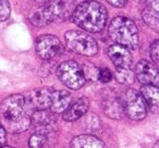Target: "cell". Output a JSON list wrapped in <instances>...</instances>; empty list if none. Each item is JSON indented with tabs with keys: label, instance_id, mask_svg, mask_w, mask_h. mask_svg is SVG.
Returning <instances> with one entry per match:
<instances>
[{
	"label": "cell",
	"instance_id": "ac0fdd59",
	"mask_svg": "<svg viewBox=\"0 0 159 148\" xmlns=\"http://www.w3.org/2000/svg\"><path fill=\"white\" fill-rule=\"evenodd\" d=\"M32 120L38 126H49L56 123L57 114L53 111H49L48 108L36 109V111L32 115Z\"/></svg>",
	"mask_w": 159,
	"mask_h": 148
},
{
	"label": "cell",
	"instance_id": "ba28073f",
	"mask_svg": "<svg viewBox=\"0 0 159 148\" xmlns=\"http://www.w3.org/2000/svg\"><path fill=\"white\" fill-rule=\"evenodd\" d=\"M25 98L20 94L10 95L1 102V112L5 120H16L24 113Z\"/></svg>",
	"mask_w": 159,
	"mask_h": 148
},
{
	"label": "cell",
	"instance_id": "3957f363",
	"mask_svg": "<svg viewBox=\"0 0 159 148\" xmlns=\"http://www.w3.org/2000/svg\"><path fill=\"white\" fill-rule=\"evenodd\" d=\"M66 46L73 52L82 56H95L98 52V45L89 33L83 31H68L64 34Z\"/></svg>",
	"mask_w": 159,
	"mask_h": 148
},
{
	"label": "cell",
	"instance_id": "f546056e",
	"mask_svg": "<svg viewBox=\"0 0 159 148\" xmlns=\"http://www.w3.org/2000/svg\"><path fill=\"white\" fill-rule=\"evenodd\" d=\"M81 1H87V0H81Z\"/></svg>",
	"mask_w": 159,
	"mask_h": 148
},
{
	"label": "cell",
	"instance_id": "8fae6325",
	"mask_svg": "<svg viewBox=\"0 0 159 148\" xmlns=\"http://www.w3.org/2000/svg\"><path fill=\"white\" fill-rule=\"evenodd\" d=\"M108 56L116 68H130L132 64V55L128 48L121 45H112L108 48Z\"/></svg>",
	"mask_w": 159,
	"mask_h": 148
},
{
	"label": "cell",
	"instance_id": "d6986e66",
	"mask_svg": "<svg viewBox=\"0 0 159 148\" xmlns=\"http://www.w3.org/2000/svg\"><path fill=\"white\" fill-rule=\"evenodd\" d=\"M29 20H30V22L36 27H44L52 22L50 19V16H49L48 11H47V9L45 8L44 5L40 6L38 9L34 10V11L30 14Z\"/></svg>",
	"mask_w": 159,
	"mask_h": 148
},
{
	"label": "cell",
	"instance_id": "d4e9b609",
	"mask_svg": "<svg viewBox=\"0 0 159 148\" xmlns=\"http://www.w3.org/2000/svg\"><path fill=\"white\" fill-rule=\"evenodd\" d=\"M158 47H159V42L158 40H155L154 43H152V45H150V57H152V61H154V63L158 64L159 63V52H158Z\"/></svg>",
	"mask_w": 159,
	"mask_h": 148
},
{
	"label": "cell",
	"instance_id": "30bf717a",
	"mask_svg": "<svg viewBox=\"0 0 159 148\" xmlns=\"http://www.w3.org/2000/svg\"><path fill=\"white\" fill-rule=\"evenodd\" d=\"M53 89L50 87L35 88L27 96V102L35 109H47L50 107Z\"/></svg>",
	"mask_w": 159,
	"mask_h": 148
},
{
	"label": "cell",
	"instance_id": "7c38bea8",
	"mask_svg": "<svg viewBox=\"0 0 159 148\" xmlns=\"http://www.w3.org/2000/svg\"><path fill=\"white\" fill-rule=\"evenodd\" d=\"M89 99L86 97H80L73 104L71 102L68 108L62 112L63 113V119L69 122L75 121V120L80 119V118L83 117L86 113V111L89 110Z\"/></svg>",
	"mask_w": 159,
	"mask_h": 148
},
{
	"label": "cell",
	"instance_id": "4fadbf2b",
	"mask_svg": "<svg viewBox=\"0 0 159 148\" xmlns=\"http://www.w3.org/2000/svg\"><path fill=\"white\" fill-rule=\"evenodd\" d=\"M102 110L111 119H120L124 114L122 99L115 95H108L102 100Z\"/></svg>",
	"mask_w": 159,
	"mask_h": 148
},
{
	"label": "cell",
	"instance_id": "9c48e42d",
	"mask_svg": "<svg viewBox=\"0 0 159 148\" xmlns=\"http://www.w3.org/2000/svg\"><path fill=\"white\" fill-rule=\"evenodd\" d=\"M158 69L146 60H141L135 65V78L143 85H158Z\"/></svg>",
	"mask_w": 159,
	"mask_h": 148
},
{
	"label": "cell",
	"instance_id": "6da1fadb",
	"mask_svg": "<svg viewBox=\"0 0 159 148\" xmlns=\"http://www.w3.org/2000/svg\"><path fill=\"white\" fill-rule=\"evenodd\" d=\"M72 22L89 33H98L106 26L108 13L102 3L93 0L84 1L73 10Z\"/></svg>",
	"mask_w": 159,
	"mask_h": 148
},
{
	"label": "cell",
	"instance_id": "cb8c5ba5",
	"mask_svg": "<svg viewBox=\"0 0 159 148\" xmlns=\"http://www.w3.org/2000/svg\"><path fill=\"white\" fill-rule=\"evenodd\" d=\"M97 78L102 83H108V82H110L111 78H112V73L107 68L100 69V70H98Z\"/></svg>",
	"mask_w": 159,
	"mask_h": 148
},
{
	"label": "cell",
	"instance_id": "9a60e30c",
	"mask_svg": "<svg viewBox=\"0 0 159 148\" xmlns=\"http://www.w3.org/2000/svg\"><path fill=\"white\" fill-rule=\"evenodd\" d=\"M147 7L143 11L144 22L155 31L159 29V14H158V0H146Z\"/></svg>",
	"mask_w": 159,
	"mask_h": 148
},
{
	"label": "cell",
	"instance_id": "44dd1931",
	"mask_svg": "<svg viewBox=\"0 0 159 148\" xmlns=\"http://www.w3.org/2000/svg\"><path fill=\"white\" fill-rule=\"evenodd\" d=\"M116 80L120 84H132L135 80V74L130 68H116Z\"/></svg>",
	"mask_w": 159,
	"mask_h": 148
},
{
	"label": "cell",
	"instance_id": "7402d4cb",
	"mask_svg": "<svg viewBox=\"0 0 159 148\" xmlns=\"http://www.w3.org/2000/svg\"><path fill=\"white\" fill-rule=\"evenodd\" d=\"M47 141H48V137L47 134L44 130L42 131H37L36 133H34L31 137H30L29 141V145L32 148H39V147H44L47 145Z\"/></svg>",
	"mask_w": 159,
	"mask_h": 148
},
{
	"label": "cell",
	"instance_id": "603a6c76",
	"mask_svg": "<svg viewBox=\"0 0 159 148\" xmlns=\"http://www.w3.org/2000/svg\"><path fill=\"white\" fill-rule=\"evenodd\" d=\"M11 14V6L9 0H0V22H5Z\"/></svg>",
	"mask_w": 159,
	"mask_h": 148
},
{
	"label": "cell",
	"instance_id": "7a4b0ae2",
	"mask_svg": "<svg viewBox=\"0 0 159 148\" xmlns=\"http://www.w3.org/2000/svg\"><path fill=\"white\" fill-rule=\"evenodd\" d=\"M109 35L116 44L128 49H136L139 47V31L132 20L124 16H117L109 25Z\"/></svg>",
	"mask_w": 159,
	"mask_h": 148
},
{
	"label": "cell",
	"instance_id": "83f0119b",
	"mask_svg": "<svg viewBox=\"0 0 159 148\" xmlns=\"http://www.w3.org/2000/svg\"><path fill=\"white\" fill-rule=\"evenodd\" d=\"M48 1H50V0H35V2L38 3V5H45V3H47Z\"/></svg>",
	"mask_w": 159,
	"mask_h": 148
},
{
	"label": "cell",
	"instance_id": "2e32d148",
	"mask_svg": "<svg viewBox=\"0 0 159 148\" xmlns=\"http://www.w3.org/2000/svg\"><path fill=\"white\" fill-rule=\"evenodd\" d=\"M141 95L150 110L152 112H158L159 94L156 85H144L141 88Z\"/></svg>",
	"mask_w": 159,
	"mask_h": 148
},
{
	"label": "cell",
	"instance_id": "5bb4252c",
	"mask_svg": "<svg viewBox=\"0 0 159 148\" xmlns=\"http://www.w3.org/2000/svg\"><path fill=\"white\" fill-rule=\"evenodd\" d=\"M71 102H72V98H71L70 93H68L66 91H61V89H53L49 108L56 113H62Z\"/></svg>",
	"mask_w": 159,
	"mask_h": 148
},
{
	"label": "cell",
	"instance_id": "e0dca14e",
	"mask_svg": "<svg viewBox=\"0 0 159 148\" xmlns=\"http://www.w3.org/2000/svg\"><path fill=\"white\" fill-rule=\"evenodd\" d=\"M71 147L75 148H89V147H95V148H102L105 147V144L102 141H100L99 138L93 136V135H80L74 138H72L70 143Z\"/></svg>",
	"mask_w": 159,
	"mask_h": 148
},
{
	"label": "cell",
	"instance_id": "5b68a950",
	"mask_svg": "<svg viewBox=\"0 0 159 148\" xmlns=\"http://www.w3.org/2000/svg\"><path fill=\"white\" fill-rule=\"evenodd\" d=\"M123 108L124 113H126L130 119L139 121L146 117V104L142 97L141 93L135 89H128L123 96Z\"/></svg>",
	"mask_w": 159,
	"mask_h": 148
},
{
	"label": "cell",
	"instance_id": "52a82bcc",
	"mask_svg": "<svg viewBox=\"0 0 159 148\" xmlns=\"http://www.w3.org/2000/svg\"><path fill=\"white\" fill-rule=\"evenodd\" d=\"M45 8L50 16L51 21L66 20L75 9L74 0H50L45 3Z\"/></svg>",
	"mask_w": 159,
	"mask_h": 148
},
{
	"label": "cell",
	"instance_id": "f1b7e54d",
	"mask_svg": "<svg viewBox=\"0 0 159 148\" xmlns=\"http://www.w3.org/2000/svg\"><path fill=\"white\" fill-rule=\"evenodd\" d=\"M135 1H146V0H135Z\"/></svg>",
	"mask_w": 159,
	"mask_h": 148
},
{
	"label": "cell",
	"instance_id": "ffe728a7",
	"mask_svg": "<svg viewBox=\"0 0 159 148\" xmlns=\"http://www.w3.org/2000/svg\"><path fill=\"white\" fill-rule=\"evenodd\" d=\"M6 128L11 133H21L26 131L31 125V118L23 113L20 118L16 120H5Z\"/></svg>",
	"mask_w": 159,
	"mask_h": 148
},
{
	"label": "cell",
	"instance_id": "484cf974",
	"mask_svg": "<svg viewBox=\"0 0 159 148\" xmlns=\"http://www.w3.org/2000/svg\"><path fill=\"white\" fill-rule=\"evenodd\" d=\"M106 1L109 5L113 6V7H116V8L124 7V6L126 5V2H128V0H106Z\"/></svg>",
	"mask_w": 159,
	"mask_h": 148
},
{
	"label": "cell",
	"instance_id": "4316f807",
	"mask_svg": "<svg viewBox=\"0 0 159 148\" xmlns=\"http://www.w3.org/2000/svg\"><path fill=\"white\" fill-rule=\"evenodd\" d=\"M6 139H7V136H6V130L2 126V124L0 123V147H2L6 143Z\"/></svg>",
	"mask_w": 159,
	"mask_h": 148
},
{
	"label": "cell",
	"instance_id": "277c9868",
	"mask_svg": "<svg viewBox=\"0 0 159 148\" xmlns=\"http://www.w3.org/2000/svg\"><path fill=\"white\" fill-rule=\"evenodd\" d=\"M57 75L62 82V84L73 91L80 89L85 84V81H86L82 66L72 60L62 62L58 66Z\"/></svg>",
	"mask_w": 159,
	"mask_h": 148
},
{
	"label": "cell",
	"instance_id": "8992f818",
	"mask_svg": "<svg viewBox=\"0 0 159 148\" xmlns=\"http://www.w3.org/2000/svg\"><path fill=\"white\" fill-rule=\"evenodd\" d=\"M36 52L42 59L52 60L63 52V45L57 36L40 35L36 39Z\"/></svg>",
	"mask_w": 159,
	"mask_h": 148
}]
</instances>
